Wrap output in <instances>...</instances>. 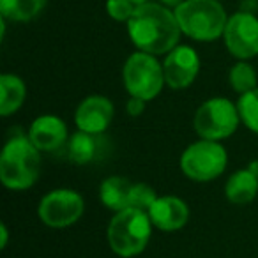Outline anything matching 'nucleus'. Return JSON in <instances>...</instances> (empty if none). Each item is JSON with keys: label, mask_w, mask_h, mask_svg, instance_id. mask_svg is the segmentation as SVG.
<instances>
[{"label": "nucleus", "mask_w": 258, "mask_h": 258, "mask_svg": "<svg viewBox=\"0 0 258 258\" xmlns=\"http://www.w3.org/2000/svg\"><path fill=\"white\" fill-rule=\"evenodd\" d=\"M226 50L239 60H249L258 55V18L251 13L237 11L228 16L223 32Z\"/></svg>", "instance_id": "9"}, {"label": "nucleus", "mask_w": 258, "mask_h": 258, "mask_svg": "<svg viewBox=\"0 0 258 258\" xmlns=\"http://www.w3.org/2000/svg\"><path fill=\"white\" fill-rule=\"evenodd\" d=\"M0 237H2V240H0V247L6 249V247H8V242H9V230H8V225H6V223L0 225Z\"/></svg>", "instance_id": "25"}, {"label": "nucleus", "mask_w": 258, "mask_h": 258, "mask_svg": "<svg viewBox=\"0 0 258 258\" xmlns=\"http://www.w3.org/2000/svg\"><path fill=\"white\" fill-rule=\"evenodd\" d=\"M129 39L140 51L151 55H166L179 44L182 30L175 11L161 2H145L137 6L127 22Z\"/></svg>", "instance_id": "1"}, {"label": "nucleus", "mask_w": 258, "mask_h": 258, "mask_svg": "<svg viewBox=\"0 0 258 258\" xmlns=\"http://www.w3.org/2000/svg\"><path fill=\"white\" fill-rule=\"evenodd\" d=\"M99 135H90L85 131H76L71 135L68 142V154L75 165H89L90 161L97 158L99 154Z\"/></svg>", "instance_id": "18"}, {"label": "nucleus", "mask_w": 258, "mask_h": 258, "mask_svg": "<svg viewBox=\"0 0 258 258\" xmlns=\"http://www.w3.org/2000/svg\"><path fill=\"white\" fill-rule=\"evenodd\" d=\"M225 195L235 205L251 204L258 195V173L249 166L233 172L225 184Z\"/></svg>", "instance_id": "14"}, {"label": "nucleus", "mask_w": 258, "mask_h": 258, "mask_svg": "<svg viewBox=\"0 0 258 258\" xmlns=\"http://www.w3.org/2000/svg\"><path fill=\"white\" fill-rule=\"evenodd\" d=\"M46 4L48 0H0V16L9 22L25 23L37 18Z\"/></svg>", "instance_id": "17"}, {"label": "nucleus", "mask_w": 258, "mask_h": 258, "mask_svg": "<svg viewBox=\"0 0 258 258\" xmlns=\"http://www.w3.org/2000/svg\"><path fill=\"white\" fill-rule=\"evenodd\" d=\"M149 218L152 225L161 232H177L189 219V207L179 197L165 195L158 197V200L149 209Z\"/></svg>", "instance_id": "13"}, {"label": "nucleus", "mask_w": 258, "mask_h": 258, "mask_svg": "<svg viewBox=\"0 0 258 258\" xmlns=\"http://www.w3.org/2000/svg\"><path fill=\"white\" fill-rule=\"evenodd\" d=\"M131 189L133 182L122 175H111L99 186V198L106 209L120 212L131 207Z\"/></svg>", "instance_id": "15"}, {"label": "nucleus", "mask_w": 258, "mask_h": 258, "mask_svg": "<svg viewBox=\"0 0 258 258\" xmlns=\"http://www.w3.org/2000/svg\"><path fill=\"white\" fill-rule=\"evenodd\" d=\"M239 11L254 15L258 11V0H239Z\"/></svg>", "instance_id": "24"}, {"label": "nucleus", "mask_w": 258, "mask_h": 258, "mask_svg": "<svg viewBox=\"0 0 258 258\" xmlns=\"http://www.w3.org/2000/svg\"><path fill=\"white\" fill-rule=\"evenodd\" d=\"M41 173V151L29 135H16L6 142L0 154V180L8 189L23 191L37 182Z\"/></svg>", "instance_id": "2"}, {"label": "nucleus", "mask_w": 258, "mask_h": 258, "mask_svg": "<svg viewBox=\"0 0 258 258\" xmlns=\"http://www.w3.org/2000/svg\"><path fill=\"white\" fill-rule=\"evenodd\" d=\"M219 2H221V0H219Z\"/></svg>", "instance_id": "28"}, {"label": "nucleus", "mask_w": 258, "mask_h": 258, "mask_svg": "<svg viewBox=\"0 0 258 258\" xmlns=\"http://www.w3.org/2000/svg\"><path fill=\"white\" fill-rule=\"evenodd\" d=\"M152 221L147 211L129 207L115 212L106 228L108 246L115 254L131 258L147 247L152 235Z\"/></svg>", "instance_id": "3"}, {"label": "nucleus", "mask_w": 258, "mask_h": 258, "mask_svg": "<svg viewBox=\"0 0 258 258\" xmlns=\"http://www.w3.org/2000/svg\"><path fill=\"white\" fill-rule=\"evenodd\" d=\"M115 108L108 97L89 96L78 104L75 111V122L80 131L90 135H101L110 127Z\"/></svg>", "instance_id": "11"}, {"label": "nucleus", "mask_w": 258, "mask_h": 258, "mask_svg": "<svg viewBox=\"0 0 258 258\" xmlns=\"http://www.w3.org/2000/svg\"><path fill=\"white\" fill-rule=\"evenodd\" d=\"M161 4H165V6H168V8H173L175 9L177 6H180L184 2V0H159Z\"/></svg>", "instance_id": "26"}, {"label": "nucleus", "mask_w": 258, "mask_h": 258, "mask_svg": "<svg viewBox=\"0 0 258 258\" xmlns=\"http://www.w3.org/2000/svg\"><path fill=\"white\" fill-rule=\"evenodd\" d=\"M180 170L195 182H209L221 175L228 165L226 149L219 142L200 138L180 156Z\"/></svg>", "instance_id": "7"}, {"label": "nucleus", "mask_w": 258, "mask_h": 258, "mask_svg": "<svg viewBox=\"0 0 258 258\" xmlns=\"http://www.w3.org/2000/svg\"><path fill=\"white\" fill-rule=\"evenodd\" d=\"M228 82L232 89L239 94H246L249 90L256 89V71L246 60H239L232 66L228 73Z\"/></svg>", "instance_id": "19"}, {"label": "nucleus", "mask_w": 258, "mask_h": 258, "mask_svg": "<svg viewBox=\"0 0 258 258\" xmlns=\"http://www.w3.org/2000/svg\"><path fill=\"white\" fill-rule=\"evenodd\" d=\"M240 122L237 103L226 97H212L202 103L195 111L193 127L197 135L205 140H225L237 131Z\"/></svg>", "instance_id": "6"}, {"label": "nucleus", "mask_w": 258, "mask_h": 258, "mask_svg": "<svg viewBox=\"0 0 258 258\" xmlns=\"http://www.w3.org/2000/svg\"><path fill=\"white\" fill-rule=\"evenodd\" d=\"M85 211V200L75 189L60 187L46 193L37 205V216L46 226L68 228L75 225Z\"/></svg>", "instance_id": "8"}, {"label": "nucleus", "mask_w": 258, "mask_h": 258, "mask_svg": "<svg viewBox=\"0 0 258 258\" xmlns=\"http://www.w3.org/2000/svg\"><path fill=\"white\" fill-rule=\"evenodd\" d=\"M156 200H158V195H156V191L152 189L149 184L133 182V189H131V207L149 211Z\"/></svg>", "instance_id": "21"}, {"label": "nucleus", "mask_w": 258, "mask_h": 258, "mask_svg": "<svg viewBox=\"0 0 258 258\" xmlns=\"http://www.w3.org/2000/svg\"><path fill=\"white\" fill-rule=\"evenodd\" d=\"M165 82L170 89H187L200 73V57L197 50L187 44H177L163 60Z\"/></svg>", "instance_id": "10"}, {"label": "nucleus", "mask_w": 258, "mask_h": 258, "mask_svg": "<svg viewBox=\"0 0 258 258\" xmlns=\"http://www.w3.org/2000/svg\"><path fill=\"white\" fill-rule=\"evenodd\" d=\"M237 108H239L240 122L249 131L258 135V87L246 94H240Z\"/></svg>", "instance_id": "20"}, {"label": "nucleus", "mask_w": 258, "mask_h": 258, "mask_svg": "<svg viewBox=\"0 0 258 258\" xmlns=\"http://www.w3.org/2000/svg\"><path fill=\"white\" fill-rule=\"evenodd\" d=\"M137 6L129 0H106V13L111 20L120 23H127L133 16Z\"/></svg>", "instance_id": "22"}, {"label": "nucleus", "mask_w": 258, "mask_h": 258, "mask_svg": "<svg viewBox=\"0 0 258 258\" xmlns=\"http://www.w3.org/2000/svg\"><path fill=\"white\" fill-rule=\"evenodd\" d=\"M145 103H147V101L131 96V99H129L127 104H125V111H127L129 117H140V115L145 111Z\"/></svg>", "instance_id": "23"}, {"label": "nucleus", "mask_w": 258, "mask_h": 258, "mask_svg": "<svg viewBox=\"0 0 258 258\" xmlns=\"http://www.w3.org/2000/svg\"><path fill=\"white\" fill-rule=\"evenodd\" d=\"M129 2H133L135 6H142V4H145V2H151V0H129Z\"/></svg>", "instance_id": "27"}, {"label": "nucleus", "mask_w": 258, "mask_h": 258, "mask_svg": "<svg viewBox=\"0 0 258 258\" xmlns=\"http://www.w3.org/2000/svg\"><path fill=\"white\" fill-rule=\"evenodd\" d=\"M27 99V85L20 76L4 73L0 76V115L9 117L23 106Z\"/></svg>", "instance_id": "16"}, {"label": "nucleus", "mask_w": 258, "mask_h": 258, "mask_svg": "<svg viewBox=\"0 0 258 258\" xmlns=\"http://www.w3.org/2000/svg\"><path fill=\"white\" fill-rule=\"evenodd\" d=\"M122 82L129 96L140 97L144 101L156 99L166 85L163 64L156 58V55L140 50L125 58L122 68Z\"/></svg>", "instance_id": "5"}, {"label": "nucleus", "mask_w": 258, "mask_h": 258, "mask_svg": "<svg viewBox=\"0 0 258 258\" xmlns=\"http://www.w3.org/2000/svg\"><path fill=\"white\" fill-rule=\"evenodd\" d=\"M29 138L41 152H53L69 142L66 122L58 115H39L29 127Z\"/></svg>", "instance_id": "12"}, {"label": "nucleus", "mask_w": 258, "mask_h": 258, "mask_svg": "<svg viewBox=\"0 0 258 258\" xmlns=\"http://www.w3.org/2000/svg\"><path fill=\"white\" fill-rule=\"evenodd\" d=\"M173 11L184 36L200 43H211L223 37L228 22L219 0H184Z\"/></svg>", "instance_id": "4"}]
</instances>
